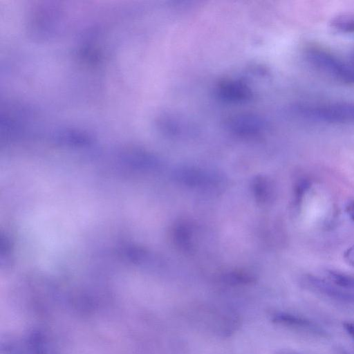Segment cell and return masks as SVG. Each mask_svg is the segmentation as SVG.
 <instances>
[{"mask_svg":"<svg viewBox=\"0 0 354 354\" xmlns=\"http://www.w3.org/2000/svg\"><path fill=\"white\" fill-rule=\"evenodd\" d=\"M295 111L302 117L312 120L332 123L354 122V104L350 102L297 104Z\"/></svg>","mask_w":354,"mask_h":354,"instance_id":"6da1fadb","label":"cell"},{"mask_svg":"<svg viewBox=\"0 0 354 354\" xmlns=\"http://www.w3.org/2000/svg\"><path fill=\"white\" fill-rule=\"evenodd\" d=\"M306 57L317 71L339 81L354 83V66L348 65L331 53L318 48H310Z\"/></svg>","mask_w":354,"mask_h":354,"instance_id":"7a4b0ae2","label":"cell"},{"mask_svg":"<svg viewBox=\"0 0 354 354\" xmlns=\"http://www.w3.org/2000/svg\"><path fill=\"white\" fill-rule=\"evenodd\" d=\"M303 281L304 286L312 291L337 301L354 304V293L337 286L329 280L307 274Z\"/></svg>","mask_w":354,"mask_h":354,"instance_id":"3957f363","label":"cell"},{"mask_svg":"<svg viewBox=\"0 0 354 354\" xmlns=\"http://www.w3.org/2000/svg\"><path fill=\"white\" fill-rule=\"evenodd\" d=\"M272 321L277 324L318 335L325 331L312 321L288 313L278 312L272 315Z\"/></svg>","mask_w":354,"mask_h":354,"instance_id":"277c9868","label":"cell"},{"mask_svg":"<svg viewBox=\"0 0 354 354\" xmlns=\"http://www.w3.org/2000/svg\"><path fill=\"white\" fill-rule=\"evenodd\" d=\"M228 127L243 134L257 133L265 127V122L257 115L244 114L236 115L227 122Z\"/></svg>","mask_w":354,"mask_h":354,"instance_id":"5b68a950","label":"cell"},{"mask_svg":"<svg viewBox=\"0 0 354 354\" xmlns=\"http://www.w3.org/2000/svg\"><path fill=\"white\" fill-rule=\"evenodd\" d=\"M218 92L223 99L232 102L245 101L252 95L250 89L243 83L237 81L223 82Z\"/></svg>","mask_w":354,"mask_h":354,"instance_id":"8992f818","label":"cell"},{"mask_svg":"<svg viewBox=\"0 0 354 354\" xmlns=\"http://www.w3.org/2000/svg\"><path fill=\"white\" fill-rule=\"evenodd\" d=\"M334 29L343 32H354V12H346L334 17L330 22Z\"/></svg>","mask_w":354,"mask_h":354,"instance_id":"52a82bcc","label":"cell"},{"mask_svg":"<svg viewBox=\"0 0 354 354\" xmlns=\"http://www.w3.org/2000/svg\"><path fill=\"white\" fill-rule=\"evenodd\" d=\"M328 280L337 286L354 293V277L334 270H327Z\"/></svg>","mask_w":354,"mask_h":354,"instance_id":"ba28073f","label":"cell"},{"mask_svg":"<svg viewBox=\"0 0 354 354\" xmlns=\"http://www.w3.org/2000/svg\"><path fill=\"white\" fill-rule=\"evenodd\" d=\"M344 258L349 265L354 267V245L349 247L344 251Z\"/></svg>","mask_w":354,"mask_h":354,"instance_id":"9c48e42d","label":"cell"},{"mask_svg":"<svg viewBox=\"0 0 354 354\" xmlns=\"http://www.w3.org/2000/svg\"><path fill=\"white\" fill-rule=\"evenodd\" d=\"M346 212L348 216L354 221V201L348 203L346 207Z\"/></svg>","mask_w":354,"mask_h":354,"instance_id":"30bf717a","label":"cell"},{"mask_svg":"<svg viewBox=\"0 0 354 354\" xmlns=\"http://www.w3.org/2000/svg\"><path fill=\"white\" fill-rule=\"evenodd\" d=\"M344 328L347 333L354 338V323L346 322L344 324Z\"/></svg>","mask_w":354,"mask_h":354,"instance_id":"8fae6325","label":"cell"},{"mask_svg":"<svg viewBox=\"0 0 354 354\" xmlns=\"http://www.w3.org/2000/svg\"><path fill=\"white\" fill-rule=\"evenodd\" d=\"M278 354H298V353H296L292 352V351H281V352L279 353Z\"/></svg>","mask_w":354,"mask_h":354,"instance_id":"7c38bea8","label":"cell"}]
</instances>
